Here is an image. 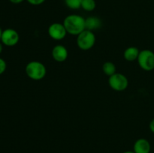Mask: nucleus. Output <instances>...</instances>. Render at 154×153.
<instances>
[{"instance_id": "obj_1", "label": "nucleus", "mask_w": 154, "mask_h": 153, "mask_svg": "<svg viewBox=\"0 0 154 153\" xmlns=\"http://www.w3.org/2000/svg\"><path fill=\"white\" fill-rule=\"evenodd\" d=\"M63 25L68 34L78 36L86 29L85 18L79 14H70L66 16Z\"/></svg>"}, {"instance_id": "obj_2", "label": "nucleus", "mask_w": 154, "mask_h": 153, "mask_svg": "<svg viewBox=\"0 0 154 153\" xmlns=\"http://www.w3.org/2000/svg\"><path fill=\"white\" fill-rule=\"evenodd\" d=\"M25 72L29 79L41 80L46 76L47 69L45 64L41 62L32 61L26 65Z\"/></svg>"}, {"instance_id": "obj_3", "label": "nucleus", "mask_w": 154, "mask_h": 153, "mask_svg": "<svg viewBox=\"0 0 154 153\" xmlns=\"http://www.w3.org/2000/svg\"><path fill=\"white\" fill-rule=\"evenodd\" d=\"M96 44V35L93 31L85 29L77 36V45L82 50H89Z\"/></svg>"}, {"instance_id": "obj_4", "label": "nucleus", "mask_w": 154, "mask_h": 153, "mask_svg": "<svg viewBox=\"0 0 154 153\" xmlns=\"http://www.w3.org/2000/svg\"><path fill=\"white\" fill-rule=\"evenodd\" d=\"M137 61L142 70L151 71L154 69V52L150 50H141Z\"/></svg>"}, {"instance_id": "obj_5", "label": "nucleus", "mask_w": 154, "mask_h": 153, "mask_svg": "<svg viewBox=\"0 0 154 153\" xmlns=\"http://www.w3.org/2000/svg\"><path fill=\"white\" fill-rule=\"evenodd\" d=\"M109 86L116 92H123L129 86L128 78L124 74L115 73L108 78Z\"/></svg>"}, {"instance_id": "obj_6", "label": "nucleus", "mask_w": 154, "mask_h": 153, "mask_svg": "<svg viewBox=\"0 0 154 153\" xmlns=\"http://www.w3.org/2000/svg\"><path fill=\"white\" fill-rule=\"evenodd\" d=\"M19 40V34L14 28H8L2 31L1 40H0L2 44L5 45L7 46H14L17 44Z\"/></svg>"}, {"instance_id": "obj_7", "label": "nucleus", "mask_w": 154, "mask_h": 153, "mask_svg": "<svg viewBox=\"0 0 154 153\" xmlns=\"http://www.w3.org/2000/svg\"><path fill=\"white\" fill-rule=\"evenodd\" d=\"M48 34L52 39L56 40H61L67 35V32L63 23L54 22L51 24L48 29Z\"/></svg>"}, {"instance_id": "obj_8", "label": "nucleus", "mask_w": 154, "mask_h": 153, "mask_svg": "<svg viewBox=\"0 0 154 153\" xmlns=\"http://www.w3.org/2000/svg\"><path fill=\"white\" fill-rule=\"evenodd\" d=\"M53 58L57 62H63L67 59L69 52L67 48L62 44H57L52 49L51 52Z\"/></svg>"}, {"instance_id": "obj_9", "label": "nucleus", "mask_w": 154, "mask_h": 153, "mask_svg": "<svg viewBox=\"0 0 154 153\" xmlns=\"http://www.w3.org/2000/svg\"><path fill=\"white\" fill-rule=\"evenodd\" d=\"M151 146L147 139L140 138L135 142L133 146V152L135 153H150Z\"/></svg>"}, {"instance_id": "obj_10", "label": "nucleus", "mask_w": 154, "mask_h": 153, "mask_svg": "<svg viewBox=\"0 0 154 153\" xmlns=\"http://www.w3.org/2000/svg\"><path fill=\"white\" fill-rule=\"evenodd\" d=\"M140 50L136 46H129L123 52V58L128 62H134L138 59Z\"/></svg>"}, {"instance_id": "obj_11", "label": "nucleus", "mask_w": 154, "mask_h": 153, "mask_svg": "<svg viewBox=\"0 0 154 153\" xmlns=\"http://www.w3.org/2000/svg\"><path fill=\"white\" fill-rule=\"evenodd\" d=\"M85 26L86 29L93 32V30L100 28L102 26V21L96 16H90L85 19Z\"/></svg>"}, {"instance_id": "obj_12", "label": "nucleus", "mask_w": 154, "mask_h": 153, "mask_svg": "<svg viewBox=\"0 0 154 153\" xmlns=\"http://www.w3.org/2000/svg\"><path fill=\"white\" fill-rule=\"evenodd\" d=\"M102 70L105 75L110 76L117 73V68L112 62H105L102 65Z\"/></svg>"}, {"instance_id": "obj_13", "label": "nucleus", "mask_w": 154, "mask_h": 153, "mask_svg": "<svg viewBox=\"0 0 154 153\" xmlns=\"http://www.w3.org/2000/svg\"><path fill=\"white\" fill-rule=\"evenodd\" d=\"M96 7V2L95 0H82L81 8L88 12H91L95 10Z\"/></svg>"}, {"instance_id": "obj_14", "label": "nucleus", "mask_w": 154, "mask_h": 153, "mask_svg": "<svg viewBox=\"0 0 154 153\" xmlns=\"http://www.w3.org/2000/svg\"><path fill=\"white\" fill-rule=\"evenodd\" d=\"M82 0H65V4L72 10H77L81 8Z\"/></svg>"}, {"instance_id": "obj_15", "label": "nucleus", "mask_w": 154, "mask_h": 153, "mask_svg": "<svg viewBox=\"0 0 154 153\" xmlns=\"http://www.w3.org/2000/svg\"><path fill=\"white\" fill-rule=\"evenodd\" d=\"M6 68H7L6 62L5 61L3 58H0V75L2 74L5 71Z\"/></svg>"}, {"instance_id": "obj_16", "label": "nucleus", "mask_w": 154, "mask_h": 153, "mask_svg": "<svg viewBox=\"0 0 154 153\" xmlns=\"http://www.w3.org/2000/svg\"><path fill=\"white\" fill-rule=\"evenodd\" d=\"M28 2V3H29L32 5H40V4H42L44 2H45L46 0H26Z\"/></svg>"}, {"instance_id": "obj_17", "label": "nucleus", "mask_w": 154, "mask_h": 153, "mask_svg": "<svg viewBox=\"0 0 154 153\" xmlns=\"http://www.w3.org/2000/svg\"><path fill=\"white\" fill-rule=\"evenodd\" d=\"M149 128H150V130L152 133L154 134V118L150 121V124H149Z\"/></svg>"}, {"instance_id": "obj_18", "label": "nucleus", "mask_w": 154, "mask_h": 153, "mask_svg": "<svg viewBox=\"0 0 154 153\" xmlns=\"http://www.w3.org/2000/svg\"><path fill=\"white\" fill-rule=\"evenodd\" d=\"M9 1H10L11 3H13V4H20V3H22L24 0H9Z\"/></svg>"}, {"instance_id": "obj_19", "label": "nucleus", "mask_w": 154, "mask_h": 153, "mask_svg": "<svg viewBox=\"0 0 154 153\" xmlns=\"http://www.w3.org/2000/svg\"><path fill=\"white\" fill-rule=\"evenodd\" d=\"M2 50H3V44L0 41V54H1V52H2Z\"/></svg>"}, {"instance_id": "obj_20", "label": "nucleus", "mask_w": 154, "mask_h": 153, "mask_svg": "<svg viewBox=\"0 0 154 153\" xmlns=\"http://www.w3.org/2000/svg\"><path fill=\"white\" fill-rule=\"evenodd\" d=\"M2 29L0 27V40H1V37H2Z\"/></svg>"}, {"instance_id": "obj_21", "label": "nucleus", "mask_w": 154, "mask_h": 153, "mask_svg": "<svg viewBox=\"0 0 154 153\" xmlns=\"http://www.w3.org/2000/svg\"><path fill=\"white\" fill-rule=\"evenodd\" d=\"M123 153H135L133 151H126Z\"/></svg>"}]
</instances>
